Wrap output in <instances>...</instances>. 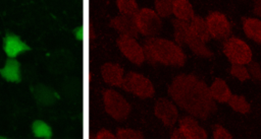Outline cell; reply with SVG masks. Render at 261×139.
I'll return each mask as SVG.
<instances>
[{
	"label": "cell",
	"mask_w": 261,
	"mask_h": 139,
	"mask_svg": "<svg viewBox=\"0 0 261 139\" xmlns=\"http://www.w3.org/2000/svg\"><path fill=\"white\" fill-rule=\"evenodd\" d=\"M227 102L231 107L232 110H234L236 112H239L241 114H247L250 111V106L244 96L231 95Z\"/></svg>",
	"instance_id": "603a6c76"
},
{
	"label": "cell",
	"mask_w": 261,
	"mask_h": 139,
	"mask_svg": "<svg viewBox=\"0 0 261 139\" xmlns=\"http://www.w3.org/2000/svg\"><path fill=\"white\" fill-rule=\"evenodd\" d=\"M117 45L121 53L134 64L141 65L145 58L144 48L135 40L134 37L120 34L117 38Z\"/></svg>",
	"instance_id": "ba28073f"
},
{
	"label": "cell",
	"mask_w": 261,
	"mask_h": 139,
	"mask_svg": "<svg viewBox=\"0 0 261 139\" xmlns=\"http://www.w3.org/2000/svg\"><path fill=\"white\" fill-rule=\"evenodd\" d=\"M179 131L182 134L184 138H207L206 131L197 123L193 117L185 116L179 119Z\"/></svg>",
	"instance_id": "8fae6325"
},
{
	"label": "cell",
	"mask_w": 261,
	"mask_h": 139,
	"mask_svg": "<svg viewBox=\"0 0 261 139\" xmlns=\"http://www.w3.org/2000/svg\"><path fill=\"white\" fill-rule=\"evenodd\" d=\"M96 138L97 139H109V138L110 139H114L115 136L112 133H110L108 130L102 129L101 131L98 132V134L96 135Z\"/></svg>",
	"instance_id": "f1b7e54d"
},
{
	"label": "cell",
	"mask_w": 261,
	"mask_h": 139,
	"mask_svg": "<svg viewBox=\"0 0 261 139\" xmlns=\"http://www.w3.org/2000/svg\"><path fill=\"white\" fill-rule=\"evenodd\" d=\"M210 93L213 97V99L219 101V102H226L231 96V92L229 87L226 85L225 81L222 79L216 78L212 85L209 87Z\"/></svg>",
	"instance_id": "2e32d148"
},
{
	"label": "cell",
	"mask_w": 261,
	"mask_h": 139,
	"mask_svg": "<svg viewBox=\"0 0 261 139\" xmlns=\"http://www.w3.org/2000/svg\"><path fill=\"white\" fill-rule=\"evenodd\" d=\"M155 115L167 127L173 126L178 118L176 107L166 98H159L156 101Z\"/></svg>",
	"instance_id": "30bf717a"
},
{
	"label": "cell",
	"mask_w": 261,
	"mask_h": 139,
	"mask_svg": "<svg viewBox=\"0 0 261 139\" xmlns=\"http://www.w3.org/2000/svg\"><path fill=\"white\" fill-rule=\"evenodd\" d=\"M213 137L218 139V138H232V136L220 125H215L214 130H213Z\"/></svg>",
	"instance_id": "83f0119b"
},
{
	"label": "cell",
	"mask_w": 261,
	"mask_h": 139,
	"mask_svg": "<svg viewBox=\"0 0 261 139\" xmlns=\"http://www.w3.org/2000/svg\"><path fill=\"white\" fill-rule=\"evenodd\" d=\"M145 58L151 64L160 63L180 67L186 62V55L180 47L166 39L149 38L144 42Z\"/></svg>",
	"instance_id": "7a4b0ae2"
},
{
	"label": "cell",
	"mask_w": 261,
	"mask_h": 139,
	"mask_svg": "<svg viewBox=\"0 0 261 139\" xmlns=\"http://www.w3.org/2000/svg\"><path fill=\"white\" fill-rule=\"evenodd\" d=\"M230 73L232 76L237 77L241 81H245L246 79H249L251 77L248 68H246L243 64H232L230 68Z\"/></svg>",
	"instance_id": "d4e9b609"
},
{
	"label": "cell",
	"mask_w": 261,
	"mask_h": 139,
	"mask_svg": "<svg viewBox=\"0 0 261 139\" xmlns=\"http://www.w3.org/2000/svg\"><path fill=\"white\" fill-rule=\"evenodd\" d=\"M74 34H75V38L77 40H83V37H84V32H83V26H79L74 29Z\"/></svg>",
	"instance_id": "4dcf8cb0"
},
{
	"label": "cell",
	"mask_w": 261,
	"mask_h": 139,
	"mask_svg": "<svg viewBox=\"0 0 261 139\" xmlns=\"http://www.w3.org/2000/svg\"><path fill=\"white\" fill-rule=\"evenodd\" d=\"M120 87L142 98L151 97L155 91L151 81L144 75L136 72H128L124 76Z\"/></svg>",
	"instance_id": "5b68a950"
},
{
	"label": "cell",
	"mask_w": 261,
	"mask_h": 139,
	"mask_svg": "<svg viewBox=\"0 0 261 139\" xmlns=\"http://www.w3.org/2000/svg\"><path fill=\"white\" fill-rule=\"evenodd\" d=\"M3 50L7 57L15 58L17 55L30 51L31 48L18 36L7 32L3 39Z\"/></svg>",
	"instance_id": "7c38bea8"
},
{
	"label": "cell",
	"mask_w": 261,
	"mask_h": 139,
	"mask_svg": "<svg viewBox=\"0 0 261 139\" xmlns=\"http://www.w3.org/2000/svg\"><path fill=\"white\" fill-rule=\"evenodd\" d=\"M101 74L104 81L112 86H121L124 72L118 64L106 63L101 68Z\"/></svg>",
	"instance_id": "5bb4252c"
},
{
	"label": "cell",
	"mask_w": 261,
	"mask_h": 139,
	"mask_svg": "<svg viewBox=\"0 0 261 139\" xmlns=\"http://www.w3.org/2000/svg\"><path fill=\"white\" fill-rule=\"evenodd\" d=\"M254 13L258 16H261V0H257L254 6Z\"/></svg>",
	"instance_id": "f546056e"
},
{
	"label": "cell",
	"mask_w": 261,
	"mask_h": 139,
	"mask_svg": "<svg viewBox=\"0 0 261 139\" xmlns=\"http://www.w3.org/2000/svg\"><path fill=\"white\" fill-rule=\"evenodd\" d=\"M116 137L120 138V139H124V138L140 139V138H143V134L141 132L133 130V129H118Z\"/></svg>",
	"instance_id": "484cf974"
},
{
	"label": "cell",
	"mask_w": 261,
	"mask_h": 139,
	"mask_svg": "<svg viewBox=\"0 0 261 139\" xmlns=\"http://www.w3.org/2000/svg\"><path fill=\"white\" fill-rule=\"evenodd\" d=\"M190 27L193 30V32L204 43H206L210 40L211 34H210V31L208 28V24H207L206 20H204L202 17L194 16L191 20Z\"/></svg>",
	"instance_id": "d6986e66"
},
{
	"label": "cell",
	"mask_w": 261,
	"mask_h": 139,
	"mask_svg": "<svg viewBox=\"0 0 261 139\" xmlns=\"http://www.w3.org/2000/svg\"><path fill=\"white\" fill-rule=\"evenodd\" d=\"M172 23L174 27V39L178 46L186 44L195 54L201 57L208 58L212 56V52L205 46V43L193 32L188 21L176 18L172 20Z\"/></svg>",
	"instance_id": "3957f363"
},
{
	"label": "cell",
	"mask_w": 261,
	"mask_h": 139,
	"mask_svg": "<svg viewBox=\"0 0 261 139\" xmlns=\"http://www.w3.org/2000/svg\"><path fill=\"white\" fill-rule=\"evenodd\" d=\"M248 64H249L248 71H249L250 76H252L255 79L261 80V68H260V65L257 62H252V61L250 63H248Z\"/></svg>",
	"instance_id": "4316f807"
},
{
	"label": "cell",
	"mask_w": 261,
	"mask_h": 139,
	"mask_svg": "<svg viewBox=\"0 0 261 139\" xmlns=\"http://www.w3.org/2000/svg\"><path fill=\"white\" fill-rule=\"evenodd\" d=\"M110 26L120 32V34H126L130 37H137L138 29L135 23L134 16L127 15H117L110 20Z\"/></svg>",
	"instance_id": "4fadbf2b"
},
{
	"label": "cell",
	"mask_w": 261,
	"mask_h": 139,
	"mask_svg": "<svg viewBox=\"0 0 261 139\" xmlns=\"http://www.w3.org/2000/svg\"><path fill=\"white\" fill-rule=\"evenodd\" d=\"M134 19L138 31L146 37H155L159 33L162 26L160 16L150 8L139 9Z\"/></svg>",
	"instance_id": "277c9868"
},
{
	"label": "cell",
	"mask_w": 261,
	"mask_h": 139,
	"mask_svg": "<svg viewBox=\"0 0 261 139\" xmlns=\"http://www.w3.org/2000/svg\"><path fill=\"white\" fill-rule=\"evenodd\" d=\"M173 0H155V11L161 17H167L172 13Z\"/></svg>",
	"instance_id": "cb8c5ba5"
},
{
	"label": "cell",
	"mask_w": 261,
	"mask_h": 139,
	"mask_svg": "<svg viewBox=\"0 0 261 139\" xmlns=\"http://www.w3.org/2000/svg\"><path fill=\"white\" fill-rule=\"evenodd\" d=\"M118 10L121 14L127 16H135L139 11L138 4L135 0H116Z\"/></svg>",
	"instance_id": "7402d4cb"
},
{
	"label": "cell",
	"mask_w": 261,
	"mask_h": 139,
	"mask_svg": "<svg viewBox=\"0 0 261 139\" xmlns=\"http://www.w3.org/2000/svg\"><path fill=\"white\" fill-rule=\"evenodd\" d=\"M206 22L211 37L216 40H225L231 33L229 21L226 16L220 12H211L207 16Z\"/></svg>",
	"instance_id": "9c48e42d"
},
{
	"label": "cell",
	"mask_w": 261,
	"mask_h": 139,
	"mask_svg": "<svg viewBox=\"0 0 261 139\" xmlns=\"http://www.w3.org/2000/svg\"><path fill=\"white\" fill-rule=\"evenodd\" d=\"M32 130H33L34 135L38 138L49 139L52 137V130H51L50 126L41 120H36L35 122H33Z\"/></svg>",
	"instance_id": "44dd1931"
},
{
	"label": "cell",
	"mask_w": 261,
	"mask_h": 139,
	"mask_svg": "<svg viewBox=\"0 0 261 139\" xmlns=\"http://www.w3.org/2000/svg\"><path fill=\"white\" fill-rule=\"evenodd\" d=\"M35 96L36 98L43 105H46V106H49L51 103L54 102V99H55V95H54V92L46 87V86H43V85H39L36 90H35Z\"/></svg>",
	"instance_id": "ffe728a7"
},
{
	"label": "cell",
	"mask_w": 261,
	"mask_h": 139,
	"mask_svg": "<svg viewBox=\"0 0 261 139\" xmlns=\"http://www.w3.org/2000/svg\"><path fill=\"white\" fill-rule=\"evenodd\" d=\"M0 75L8 82L17 83L20 81V65L14 58L6 60L5 65L0 69Z\"/></svg>",
	"instance_id": "9a60e30c"
},
{
	"label": "cell",
	"mask_w": 261,
	"mask_h": 139,
	"mask_svg": "<svg viewBox=\"0 0 261 139\" xmlns=\"http://www.w3.org/2000/svg\"><path fill=\"white\" fill-rule=\"evenodd\" d=\"M172 13L179 20L190 21L195 16L192 5L188 0H173Z\"/></svg>",
	"instance_id": "e0dca14e"
},
{
	"label": "cell",
	"mask_w": 261,
	"mask_h": 139,
	"mask_svg": "<svg viewBox=\"0 0 261 139\" xmlns=\"http://www.w3.org/2000/svg\"><path fill=\"white\" fill-rule=\"evenodd\" d=\"M223 52L232 64H248L252 60L250 47L238 38H229L223 44Z\"/></svg>",
	"instance_id": "52a82bcc"
},
{
	"label": "cell",
	"mask_w": 261,
	"mask_h": 139,
	"mask_svg": "<svg viewBox=\"0 0 261 139\" xmlns=\"http://www.w3.org/2000/svg\"><path fill=\"white\" fill-rule=\"evenodd\" d=\"M104 106L107 114L118 121L126 119L130 112V106L126 99L113 89L105 90Z\"/></svg>",
	"instance_id": "8992f818"
},
{
	"label": "cell",
	"mask_w": 261,
	"mask_h": 139,
	"mask_svg": "<svg viewBox=\"0 0 261 139\" xmlns=\"http://www.w3.org/2000/svg\"><path fill=\"white\" fill-rule=\"evenodd\" d=\"M168 93L179 108L198 119L206 120L216 111L209 87L195 75L176 76L168 87Z\"/></svg>",
	"instance_id": "6da1fadb"
},
{
	"label": "cell",
	"mask_w": 261,
	"mask_h": 139,
	"mask_svg": "<svg viewBox=\"0 0 261 139\" xmlns=\"http://www.w3.org/2000/svg\"><path fill=\"white\" fill-rule=\"evenodd\" d=\"M243 28L248 38L261 45V20L257 18H244Z\"/></svg>",
	"instance_id": "ac0fdd59"
}]
</instances>
